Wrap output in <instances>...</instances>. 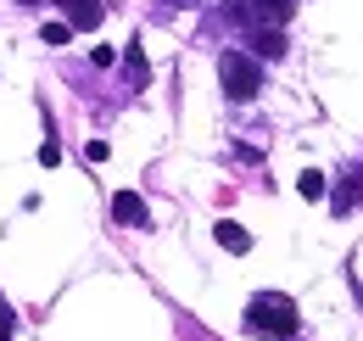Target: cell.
<instances>
[{"label": "cell", "instance_id": "cell-14", "mask_svg": "<svg viewBox=\"0 0 363 341\" xmlns=\"http://www.w3.org/2000/svg\"><path fill=\"white\" fill-rule=\"evenodd\" d=\"M84 157H90V163H106V157H112V146H106V140H90V146H84Z\"/></svg>", "mask_w": 363, "mask_h": 341}, {"label": "cell", "instance_id": "cell-12", "mask_svg": "<svg viewBox=\"0 0 363 341\" xmlns=\"http://www.w3.org/2000/svg\"><path fill=\"white\" fill-rule=\"evenodd\" d=\"M40 163H45V168L62 163V140H45V146H40Z\"/></svg>", "mask_w": 363, "mask_h": 341}, {"label": "cell", "instance_id": "cell-9", "mask_svg": "<svg viewBox=\"0 0 363 341\" xmlns=\"http://www.w3.org/2000/svg\"><path fill=\"white\" fill-rule=\"evenodd\" d=\"M123 73H129V85H135V90H145V85H151V62H145L140 40L129 45V50H123Z\"/></svg>", "mask_w": 363, "mask_h": 341}, {"label": "cell", "instance_id": "cell-7", "mask_svg": "<svg viewBox=\"0 0 363 341\" xmlns=\"http://www.w3.org/2000/svg\"><path fill=\"white\" fill-rule=\"evenodd\" d=\"M246 45L257 62H279L285 56V28H246Z\"/></svg>", "mask_w": 363, "mask_h": 341}, {"label": "cell", "instance_id": "cell-11", "mask_svg": "<svg viewBox=\"0 0 363 341\" xmlns=\"http://www.w3.org/2000/svg\"><path fill=\"white\" fill-rule=\"evenodd\" d=\"M40 40H45V45H67V40H73V28H67V23H45Z\"/></svg>", "mask_w": 363, "mask_h": 341}, {"label": "cell", "instance_id": "cell-15", "mask_svg": "<svg viewBox=\"0 0 363 341\" xmlns=\"http://www.w3.org/2000/svg\"><path fill=\"white\" fill-rule=\"evenodd\" d=\"M11 336H17V319H11L6 308H0V341H11Z\"/></svg>", "mask_w": 363, "mask_h": 341}, {"label": "cell", "instance_id": "cell-3", "mask_svg": "<svg viewBox=\"0 0 363 341\" xmlns=\"http://www.w3.org/2000/svg\"><path fill=\"white\" fill-rule=\"evenodd\" d=\"M229 11H235L246 28H285L291 11H296V0H235Z\"/></svg>", "mask_w": 363, "mask_h": 341}, {"label": "cell", "instance_id": "cell-5", "mask_svg": "<svg viewBox=\"0 0 363 341\" xmlns=\"http://www.w3.org/2000/svg\"><path fill=\"white\" fill-rule=\"evenodd\" d=\"M62 6V17H67V28H79V34H90L101 28V17H106V6L101 0H56Z\"/></svg>", "mask_w": 363, "mask_h": 341}, {"label": "cell", "instance_id": "cell-8", "mask_svg": "<svg viewBox=\"0 0 363 341\" xmlns=\"http://www.w3.org/2000/svg\"><path fill=\"white\" fill-rule=\"evenodd\" d=\"M213 241H218V247H224V252H252V229H246V224H235V218H218V224H213Z\"/></svg>", "mask_w": 363, "mask_h": 341}, {"label": "cell", "instance_id": "cell-1", "mask_svg": "<svg viewBox=\"0 0 363 341\" xmlns=\"http://www.w3.org/2000/svg\"><path fill=\"white\" fill-rule=\"evenodd\" d=\"M252 336H269V341H291L302 330V313H296V297L285 291H257L246 302V319H240Z\"/></svg>", "mask_w": 363, "mask_h": 341}, {"label": "cell", "instance_id": "cell-16", "mask_svg": "<svg viewBox=\"0 0 363 341\" xmlns=\"http://www.w3.org/2000/svg\"><path fill=\"white\" fill-rule=\"evenodd\" d=\"M162 6H190V0H162Z\"/></svg>", "mask_w": 363, "mask_h": 341}, {"label": "cell", "instance_id": "cell-2", "mask_svg": "<svg viewBox=\"0 0 363 341\" xmlns=\"http://www.w3.org/2000/svg\"><path fill=\"white\" fill-rule=\"evenodd\" d=\"M218 85H224L229 101H252L263 90V62L252 50H224L218 56Z\"/></svg>", "mask_w": 363, "mask_h": 341}, {"label": "cell", "instance_id": "cell-10", "mask_svg": "<svg viewBox=\"0 0 363 341\" xmlns=\"http://www.w3.org/2000/svg\"><path fill=\"white\" fill-rule=\"evenodd\" d=\"M296 190H302L308 202H318V196H324V173H318V168H308L302 179H296Z\"/></svg>", "mask_w": 363, "mask_h": 341}, {"label": "cell", "instance_id": "cell-6", "mask_svg": "<svg viewBox=\"0 0 363 341\" xmlns=\"http://www.w3.org/2000/svg\"><path fill=\"white\" fill-rule=\"evenodd\" d=\"M363 202V168H347L341 173V185L330 190V213H352Z\"/></svg>", "mask_w": 363, "mask_h": 341}, {"label": "cell", "instance_id": "cell-13", "mask_svg": "<svg viewBox=\"0 0 363 341\" xmlns=\"http://www.w3.org/2000/svg\"><path fill=\"white\" fill-rule=\"evenodd\" d=\"M90 62H95V67H112V62H118V50H112V45H95Z\"/></svg>", "mask_w": 363, "mask_h": 341}, {"label": "cell", "instance_id": "cell-4", "mask_svg": "<svg viewBox=\"0 0 363 341\" xmlns=\"http://www.w3.org/2000/svg\"><path fill=\"white\" fill-rule=\"evenodd\" d=\"M112 224H123V229H145V224H151L145 196H140V190H118V196H112Z\"/></svg>", "mask_w": 363, "mask_h": 341}]
</instances>
